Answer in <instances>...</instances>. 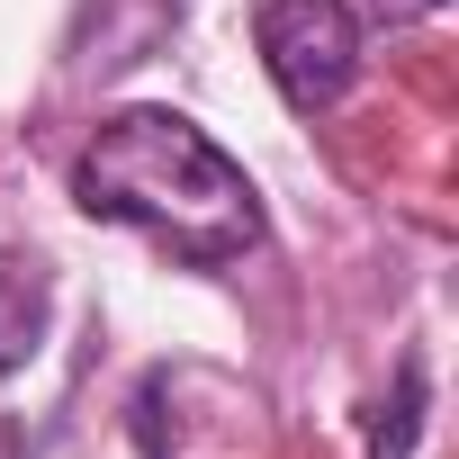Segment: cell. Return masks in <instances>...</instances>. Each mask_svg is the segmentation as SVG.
<instances>
[{
	"instance_id": "5b68a950",
	"label": "cell",
	"mask_w": 459,
	"mask_h": 459,
	"mask_svg": "<svg viewBox=\"0 0 459 459\" xmlns=\"http://www.w3.org/2000/svg\"><path fill=\"white\" fill-rule=\"evenodd\" d=\"M360 10H369L378 28H405V19H432V10H450V0H360Z\"/></svg>"
},
{
	"instance_id": "277c9868",
	"label": "cell",
	"mask_w": 459,
	"mask_h": 459,
	"mask_svg": "<svg viewBox=\"0 0 459 459\" xmlns=\"http://www.w3.org/2000/svg\"><path fill=\"white\" fill-rule=\"evenodd\" d=\"M414 432H423V360H405L396 387L369 405V459H414Z\"/></svg>"
},
{
	"instance_id": "7a4b0ae2",
	"label": "cell",
	"mask_w": 459,
	"mask_h": 459,
	"mask_svg": "<svg viewBox=\"0 0 459 459\" xmlns=\"http://www.w3.org/2000/svg\"><path fill=\"white\" fill-rule=\"evenodd\" d=\"M253 37H262V64L298 117L333 108L360 73V10L351 0H262Z\"/></svg>"
},
{
	"instance_id": "6da1fadb",
	"label": "cell",
	"mask_w": 459,
	"mask_h": 459,
	"mask_svg": "<svg viewBox=\"0 0 459 459\" xmlns=\"http://www.w3.org/2000/svg\"><path fill=\"white\" fill-rule=\"evenodd\" d=\"M73 198L100 225L153 235L189 271H225V262H244L262 244V198H253L244 162L216 135H198L180 108H117L82 144Z\"/></svg>"
},
{
	"instance_id": "3957f363",
	"label": "cell",
	"mask_w": 459,
	"mask_h": 459,
	"mask_svg": "<svg viewBox=\"0 0 459 459\" xmlns=\"http://www.w3.org/2000/svg\"><path fill=\"white\" fill-rule=\"evenodd\" d=\"M37 342H46V271L37 262H0V378L28 369Z\"/></svg>"
}]
</instances>
